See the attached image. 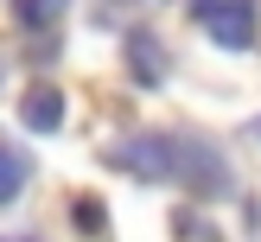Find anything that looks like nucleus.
<instances>
[{"label":"nucleus","mask_w":261,"mask_h":242,"mask_svg":"<svg viewBox=\"0 0 261 242\" xmlns=\"http://www.w3.org/2000/svg\"><path fill=\"white\" fill-rule=\"evenodd\" d=\"M102 159L115 172L140 178V185H178V134H127L115 140Z\"/></svg>","instance_id":"obj_1"},{"label":"nucleus","mask_w":261,"mask_h":242,"mask_svg":"<svg viewBox=\"0 0 261 242\" xmlns=\"http://www.w3.org/2000/svg\"><path fill=\"white\" fill-rule=\"evenodd\" d=\"M178 185L198 191L204 204H217V198H229V191H236V172H229V159H223V147H217V140L178 134Z\"/></svg>","instance_id":"obj_2"},{"label":"nucleus","mask_w":261,"mask_h":242,"mask_svg":"<svg viewBox=\"0 0 261 242\" xmlns=\"http://www.w3.org/2000/svg\"><path fill=\"white\" fill-rule=\"evenodd\" d=\"M185 7H191V19H198L223 51H249L255 38H261V25H255V7H261V0H185Z\"/></svg>","instance_id":"obj_3"},{"label":"nucleus","mask_w":261,"mask_h":242,"mask_svg":"<svg viewBox=\"0 0 261 242\" xmlns=\"http://www.w3.org/2000/svg\"><path fill=\"white\" fill-rule=\"evenodd\" d=\"M121 58H127V76H134L140 89H160L166 70H172V58H166L160 32H147V25H134V32L121 38Z\"/></svg>","instance_id":"obj_4"},{"label":"nucleus","mask_w":261,"mask_h":242,"mask_svg":"<svg viewBox=\"0 0 261 242\" xmlns=\"http://www.w3.org/2000/svg\"><path fill=\"white\" fill-rule=\"evenodd\" d=\"M19 121L32 127V134H58V127H64V89H51V83L25 89V96H19Z\"/></svg>","instance_id":"obj_5"},{"label":"nucleus","mask_w":261,"mask_h":242,"mask_svg":"<svg viewBox=\"0 0 261 242\" xmlns=\"http://www.w3.org/2000/svg\"><path fill=\"white\" fill-rule=\"evenodd\" d=\"M25 178H32V159H25L13 140H0V204H13L25 191Z\"/></svg>","instance_id":"obj_6"},{"label":"nucleus","mask_w":261,"mask_h":242,"mask_svg":"<svg viewBox=\"0 0 261 242\" xmlns=\"http://www.w3.org/2000/svg\"><path fill=\"white\" fill-rule=\"evenodd\" d=\"M70 7V0H13V13H19V25H32V32H45V25H58V13Z\"/></svg>","instance_id":"obj_7"},{"label":"nucleus","mask_w":261,"mask_h":242,"mask_svg":"<svg viewBox=\"0 0 261 242\" xmlns=\"http://www.w3.org/2000/svg\"><path fill=\"white\" fill-rule=\"evenodd\" d=\"M172 236H178V242H223L217 223H204L198 210H172Z\"/></svg>","instance_id":"obj_8"},{"label":"nucleus","mask_w":261,"mask_h":242,"mask_svg":"<svg viewBox=\"0 0 261 242\" xmlns=\"http://www.w3.org/2000/svg\"><path fill=\"white\" fill-rule=\"evenodd\" d=\"M70 217H76V229H89V236H102V229H109V210H102L96 198H76Z\"/></svg>","instance_id":"obj_9"},{"label":"nucleus","mask_w":261,"mask_h":242,"mask_svg":"<svg viewBox=\"0 0 261 242\" xmlns=\"http://www.w3.org/2000/svg\"><path fill=\"white\" fill-rule=\"evenodd\" d=\"M0 242H7V236H0Z\"/></svg>","instance_id":"obj_10"},{"label":"nucleus","mask_w":261,"mask_h":242,"mask_svg":"<svg viewBox=\"0 0 261 242\" xmlns=\"http://www.w3.org/2000/svg\"><path fill=\"white\" fill-rule=\"evenodd\" d=\"M19 242H25V236H19Z\"/></svg>","instance_id":"obj_11"}]
</instances>
